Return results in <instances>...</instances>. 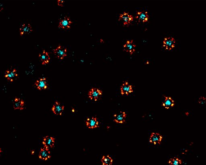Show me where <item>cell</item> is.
<instances>
[{
    "instance_id": "cell-16",
    "label": "cell",
    "mask_w": 206,
    "mask_h": 165,
    "mask_svg": "<svg viewBox=\"0 0 206 165\" xmlns=\"http://www.w3.org/2000/svg\"><path fill=\"white\" fill-rule=\"evenodd\" d=\"M114 121L118 123H123L125 121L127 114L125 112H120L117 114L114 115Z\"/></svg>"
},
{
    "instance_id": "cell-6",
    "label": "cell",
    "mask_w": 206,
    "mask_h": 165,
    "mask_svg": "<svg viewBox=\"0 0 206 165\" xmlns=\"http://www.w3.org/2000/svg\"><path fill=\"white\" fill-rule=\"evenodd\" d=\"M120 90L121 93L122 95H128L129 94L133 92L132 86L130 85L127 82H125L122 84Z\"/></svg>"
},
{
    "instance_id": "cell-25",
    "label": "cell",
    "mask_w": 206,
    "mask_h": 165,
    "mask_svg": "<svg viewBox=\"0 0 206 165\" xmlns=\"http://www.w3.org/2000/svg\"><path fill=\"white\" fill-rule=\"evenodd\" d=\"M1 152H2V150H1V149L0 148V155H1Z\"/></svg>"
},
{
    "instance_id": "cell-13",
    "label": "cell",
    "mask_w": 206,
    "mask_h": 165,
    "mask_svg": "<svg viewBox=\"0 0 206 165\" xmlns=\"http://www.w3.org/2000/svg\"><path fill=\"white\" fill-rule=\"evenodd\" d=\"M43 144L45 147L49 149L52 148L55 144V139L52 136H46L44 139Z\"/></svg>"
},
{
    "instance_id": "cell-1",
    "label": "cell",
    "mask_w": 206,
    "mask_h": 165,
    "mask_svg": "<svg viewBox=\"0 0 206 165\" xmlns=\"http://www.w3.org/2000/svg\"><path fill=\"white\" fill-rule=\"evenodd\" d=\"M176 41L173 37H167L163 41V46L166 50L170 51L174 48Z\"/></svg>"
},
{
    "instance_id": "cell-4",
    "label": "cell",
    "mask_w": 206,
    "mask_h": 165,
    "mask_svg": "<svg viewBox=\"0 0 206 165\" xmlns=\"http://www.w3.org/2000/svg\"><path fill=\"white\" fill-rule=\"evenodd\" d=\"M119 20L122 21L124 25H128L133 21V17L128 13L124 12L120 15Z\"/></svg>"
},
{
    "instance_id": "cell-9",
    "label": "cell",
    "mask_w": 206,
    "mask_h": 165,
    "mask_svg": "<svg viewBox=\"0 0 206 165\" xmlns=\"http://www.w3.org/2000/svg\"><path fill=\"white\" fill-rule=\"evenodd\" d=\"M149 17L147 11H139L136 13V18L139 22H146L148 21Z\"/></svg>"
},
{
    "instance_id": "cell-17",
    "label": "cell",
    "mask_w": 206,
    "mask_h": 165,
    "mask_svg": "<svg viewBox=\"0 0 206 165\" xmlns=\"http://www.w3.org/2000/svg\"><path fill=\"white\" fill-rule=\"evenodd\" d=\"M20 36H23L24 34L29 33L32 32L33 29L32 26L29 24H24L19 29Z\"/></svg>"
},
{
    "instance_id": "cell-22",
    "label": "cell",
    "mask_w": 206,
    "mask_h": 165,
    "mask_svg": "<svg viewBox=\"0 0 206 165\" xmlns=\"http://www.w3.org/2000/svg\"><path fill=\"white\" fill-rule=\"evenodd\" d=\"M168 163L170 165H180L182 163V161L179 158L174 157L170 159Z\"/></svg>"
},
{
    "instance_id": "cell-18",
    "label": "cell",
    "mask_w": 206,
    "mask_h": 165,
    "mask_svg": "<svg viewBox=\"0 0 206 165\" xmlns=\"http://www.w3.org/2000/svg\"><path fill=\"white\" fill-rule=\"evenodd\" d=\"M40 59L42 62V64L43 65L48 64L49 62L50 57L48 53L44 50L39 55Z\"/></svg>"
},
{
    "instance_id": "cell-5",
    "label": "cell",
    "mask_w": 206,
    "mask_h": 165,
    "mask_svg": "<svg viewBox=\"0 0 206 165\" xmlns=\"http://www.w3.org/2000/svg\"><path fill=\"white\" fill-rule=\"evenodd\" d=\"M162 139L163 136L157 132H152L149 138V142L154 145L160 144Z\"/></svg>"
},
{
    "instance_id": "cell-12",
    "label": "cell",
    "mask_w": 206,
    "mask_h": 165,
    "mask_svg": "<svg viewBox=\"0 0 206 165\" xmlns=\"http://www.w3.org/2000/svg\"><path fill=\"white\" fill-rule=\"evenodd\" d=\"M86 125L90 129H94L98 127L99 122L97 118L93 117L88 118L86 121Z\"/></svg>"
},
{
    "instance_id": "cell-24",
    "label": "cell",
    "mask_w": 206,
    "mask_h": 165,
    "mask_svg": "<svg viewBox=\"0 0 206 165\" xmlns=\"http://www.w3.org/2000/svg\"><path fill=\"white\" fill-rule=\"evenodd\" d=\"M57 2L59 6H63L64 1H61V0H59V1H58Z\"/></svg>"
},
{
    "instance_id": "cell-23",
    "label": "cell",
    "mask_w": 206,
    "mask_h": 165,
    "mask_svg": "<svg viewBox=\"0 0 206 165\" xmlns=\"http://www.w3.org/2000/svg\"><path fill=\"white\" fill-rule=\"evenodd\" d=\"M199 103L201 104H204L205 103V98L204 97H200L199 99Z\"/></svg>"
},
{
    "instance_id": "cell-19",
    "label": "cell",
    "mask_w": 206,
    "mask_h": 165,
    "mask_svg": "<svg viewBox=\"0 0 206 165\" xmlns=\"http://www.w3.org/2000/svg\"><path fill=\"white\" fill-rule=\"evenodd\" d=\"M162 105L166 109H168L174 106V102L171 97H165V99L162 103Z\"/></svg>"
},
{
    "instance_id": "cell-21",
    "label": "cell",
    "mask_w": 206,
    "mask_h": 165,
    "mask_svg": "<svg viewBox=\"0 0 206 165\" xmlns=\"http://www.w3.org/2000/svg\"><path fill=\"white\" fill-rule=\"evenodd\" d=\"M101 162L103 165H111L113 164V159L109 155L103 156Z\"/></svg>"
},
{
    "instance_id": "cell-11",
    "label": "cell",
    "mask_w": 206,
    "mask_h": 165,
    "mask_svg": "<svg viewBox=\"0 0 206 165\" xmlns=\"http://www.w3.org/2000/svg\"><path fill=\"white\" fill-rule=\"evenodd\" d=\"M72 23L70 19L68 17H65L63 19L60 21L59 24V28L64 29H69Z\"/></svg>"
},
{
    "instance_id": "cell-3",
    "label": "cell",
    "mask_w": 206,
    "mask_h": 165,
    "mask_svg": "<svg viewBox=\"0 0 206 165\" xmlns=\"http://www.w3.org/2000/svg\"><path fill=\"white\" fill-rule=\"evenodd\" d=\"M102 92L98 89L93 88L91 89L89 92L88 95L91 100L97 101L99 98L102 95Z\"/></svg>"
},
{
    "instance_id": "cell-2",
    "label": "cell",
    "mask_w": 206,
    "mask_h": 165,
    "mask_svg": "<svg viewBox=\"0 0 206 165\" xmlns=\"http://www.w3.org/2000/svg\"><path fill=\"white\" fill-rule=\"evenodd\" d=\"M54 52L58 58L64 59L67 55V49L61 46H59L57 48L54 50Z\"/></svg>"
},
{
    "instance_id": "cell-15",
    "label": "cell",
    "mask_w": 206,
    "mask_h": 165,
    "mask_svg": "<svg viewBox=\"0 0 206 165\" xmlns=\"http://www.w3.org/2000/svg\"><path fill=\"white\" fill-rule=\"evenodd\" d=\"M37 88L40 90H46L47 88L48 84L46 78H42L36 81L35 82Z\"/></svg>"
},
{
    "instance_id": "cell-7",
    "label": "cell",
    "mask_w": 206,
    "mask_h": 165,
    "mask_svg": "<svg viewBox=\"0 0 206 165\" xmlns=\"http://www.w3.org/2000/svg\"><path fill=\"white\" fill-rule=\"evenodd\" d=\"M39 157L40 159L43 160H47L51 158V152L49 151V149L46 147L41 148L40 151Z\"/></svg>"
},
{
    "instance_id": "cell-14",
    "label": "cell",
    "mask_w": 206,
    "mask_h": 165,
    "mask_svg": "<svg viewBox=\"0 0 206 165\" xmlns=\"http://www.w3.org/2000/svg\"><path fill=\"white\" fill-rule=\"evenodd\" d=\"M18 76L17 70L14 69L12 70H8L6 71L5 77L10 82H13L14 79Z\"/></svg>"
},
{
    "instance_id": "cell-10",
    "label": "cell",
    "mask_w": 206,
    "mask_h": 165,
    "mask_svg": "<svg viewBox=\"0 0 206 165\" xmlns=\"http://www.w3.org/2000/svg\"><path fill=\"white\" fill-rule=\"evenodd\" d=\"M64 106L62 105L59 102L57 101L55 102L52 109L54 114L58 115H61L64 110Z\"/></svg>"
},
{
    "instance_id": "cell-20",
    "label": "cell",
    "mask_w": 206,
    "mask_h": 165,
    "mask_svg": "<svg viewBox=\"0 0 206 165\" xmlns=\"http://www.w3.org/2000/svg\"><path fill=\"white\" fill-rule=\"evenodd\" d=\"M24 105V102L19 98H16L13 102V108L15 109H23Z\"/></svg>"
},
{
    "instance_id": "cell-8",
    "label": "cell",
    "mask_w": 206,
    "mask_h": 165,
    "mask_svg": "<svg viewBox=\"0 0 206 165\" xmlns=\"http://www.w3.org/2000/svg\"><path fill=\"white\" fill-rule=\"evenodd\" d=\"M135 47L136 45L134 43L133 40H128L126 42L125 44L124 45V50L129 53L131 55H132L135 52Z\"/></svg>"
}]
</instances>
